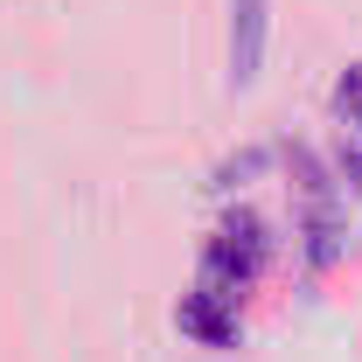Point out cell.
I'll return each instance as SVG.
<instances>
[{
    "instance_id": "obj_1",
    "label": "cell",
    "mask_w": 362,
    "mask_h": 362,
    "mask_svg": "<svg viewBox=\"0 0 362 362\" xmlns=\"http://www.w3.org/2000/svg\"><path fill=\"white\" fill-rule=\"evenodd\" d=\"M258 265H265V223H258L251 209H237V216L202 244V286L223 293V300H237V293L258 279Z\"/></svg>"
},
{
    "instance_id": "obj_2",
    "label": "cell",
    "mask_w": 362,
    "mask_h": 362,
    "mask_svg": "<svg viewBox=\"0 0 362 362\" xmlns=\"http://www.w3.org/2000/svg\"><path fill=\"white\" fill-rule=\"evenodd\" d=\"M265 0H230V84L251 90L258 63H265Z\"/></svg>"
},
{
    "instance_id": "obj_3",
    "label": "cell",
    "mask_w": 362,
    "mask_h": 362,
    "mask_svg": "<svg viewBox=\"0 0 362 362\" xmlns=\"http://www.w3.org/2000/svg\"><path fill=\"white\" fill-rule=\"evenodd\" d=\"M230 307H237V300L195 286V293L181 300V334H195L202 349H237V314H230Z\"/></svg>"
},
{
    "instance_id": "obj_4",
    "label": "cell",
    "mask_w": 362,
    "mask_h": 362,
    "mask_svg": "<svg viewBox=\"0 0 362 362\" xmlns=\"http://www.w3.org/2000/svg\"><path fill=\"white\" fill-rule=\"evenodd\" d=\"M341 258V216L334 202H307V265H334Z\"/></svg>"
},
{
    "instance_id": "obj_5",
    "label": "cell",
    "mask_w": 362,
    "mask_h": 362,
    "mask_svg": "<svg viewBox=\"0 0 362 362\" xmlns=\"http://www.w3.org/2000/svg\"><path fill=\"white\" fill-rule=\"evenodd\" d=\"M286 168H293V181H300L307 202H334V181H327V168L314 160V146H286Z\"/></svg>"
},
{
    "instance_id": "obj_6",
    "label": "cell",
    "mask_w": 362,
    "mask_h": 362,
    "mask_svg": "<svg viewBox=\"0 0 362 362\" xmlns=\"http://www.w3.org/2000/svg\"><path fill=\"white\" fill-rule=\"evenodd\" d=\"M334 105H341V119H349V112H362V63H349V70H341V84H334Z\"/></svg>"
},
{
    "instance_id": "obj_7",
    "label": "cell",
    "mask_w": 362,
    "mask_h": 362,
    "mask_svg": "<svg viewBox=\"0 0 362 362\" xmlns=\"http://www.w3.org/2000/svg\"><path fill=\"white\" fill-rule=\"evenodd\" d=\"M258 168H265V153H237V160H223V175H216V181H223V188H244Z\"/></svg>"
},
{
    "instance_id": "obj_8",
    "label": "cell",
    "mask_w": 362,
    "mask_h": 362,
    "mask_svg": "<svg viewBox=\"0 0 362 362\" xmlns=\"http://www.w3.org/2000/svg\"><path fill=\"white\" fill-rule=\"evenodd\" d=\"M341 181H349V188L362 195V139H356V133L341 139Z\"/></svg>"
},
{
    "instance_id": "obj_9",
    "label": "cell",
    "mask_w": 362,
    "mask_h": 362,
    "mask_svg": "<svg viewBox=\"0 0 362 362\" xmlns=\"http://www.w3.org/2000/svg\"><path fill=\"white\" fill-rule=\"evenodd\" d=\"M349 126H356V139H362V112H349Z\"/></svg>"
}]
</instances>
